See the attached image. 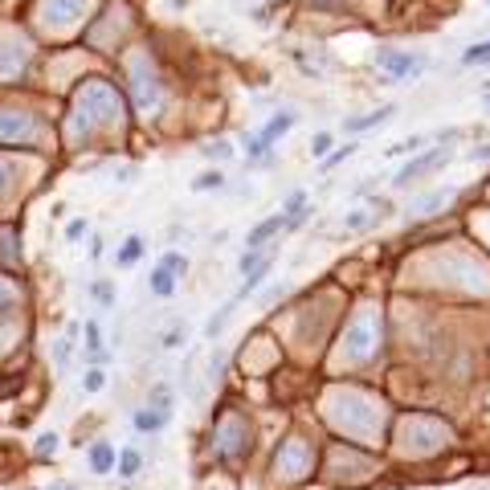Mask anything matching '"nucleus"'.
Segmentation results:
<instances>
[{"mask_svg": "<svg viewBox=\"0 0 490 490\" xmlns=\"http://www.w3.org/2000/svg\"><path fill=\"white\" fill-rule=\"evenodd\" d=\"M376 66H380L384 78H393V82H408V78H417V74L425 70V57H421V53H404V49L384 45V49H376Z\"/></svg>", "mask_w": 490, "mask_h": 490, "instance_id": "1", "label": "nucleus"}, {"mask_svg": "<svg viewBox=\"0 0 490 490\" xmlns=\"http://www.w3.org/2000/svg\"><path fill=\"white\" fill-rule=\"evenodd\" d=\"M449 160H453V151H449L446 143H442V147H433V151H417V156L404 164L401 172L393 176V188H408L413 180H421V176H429V172H437V168H446Z\"/></svg>", "mask_w": 490, "mask_h": 490, "instance_id": "2", "label": "nucleus"}, {"mask_svg": "<svg viewBox=\"0 0 490 490\" xmlns=\"http://www.w3.org/2000/svg\"><path fill=\"white\" fill-rule=\"evenodd\" d=\"M286 229V213H278V217H266V221H258L249 233H245V249H262L270 237H278Z\"/></svg>", "mask_w": 490, "mask_h": 490, "instance_id": "3", "label": "nucleus"}, {"mask_svg": "<svg viewBox=\"0 0 490 490\" xmlns=\"http://www.w3.org/2000/svg\"><path fill=\"white\" fill-rule=\"evenodd\" d=\"M453 196H458V188H433V192L417 196V200L408 205V213H413V217H429L433 209H442V205H449Z\"/></svg>", "mask_w": 490, "mask_h": 490, "instance_id": "4", "label": "nucleus"}, {"mask_svg": "<svg viewBox=\"0 0 490 490\" xmlns=\"http://www.w3.org/2000/svg\"><path fill=\"white\" fill-rule=\"evenodd\" d=\"M393 115H397V106H380V111H372V115H359V119H348V123H343V131H352V135L376 131V127H384V123H388Z\"/></svg>", "mask_w": 490, "mask_h": 490, "instance_id": "5", "label": "nucleus"}, {"mask_svg": "<svg viewBox=\"0 0 490 490\" xmlns=\"http://www.w3.org/2000/svg\"><path fill=\"white\" fill-rule=\"evenodd\" d=\"M86 462H90L94 474H111V470H115V446H111V442H94L90 453H86Z\"/></svg>", "mask_w": 490, "mask_h": 490, "instance_id": "6", "label": "nucleus"}, {"mask_svg": "<svg viewBox=\"0 0 490 490\" xmlns=\"http://www.w3.org/2000/svg\"><path fill=\"white\" fill-rule=\"evenodd\" d=\"M290 127H294V115H290V111H282V115H274V119H270L266 127H262V139H266L270 147H274V143H278V139H282V135L290 131Z\"/></svg>", "mask_w": 490, "mask_h": 490, "instance_id": "7", "label": "nucleus"}, {"mask_svg": "<svg viewBox=\"0 0 490 490\" xmlns=\"http://www.w3.org/2000/svg\"><path fill=\"white\" fill-rule=\"evenodd\" d=\"M168 425V413L164 408H139L135 413V429H143V433H160Z\"/></svg>", "mask_w": 490, "mask_h": 490, "instance_id": "8", "label": "nucleus"}, {"mask_svg": "<svg viewBox=\"0 0 490 490\" xmlns=\"http://www.w3.org/2000/svg\"><path fill=\"white\" fill-rule=\"evenodd\" d=\"M147 286H151V294H156V299H172V294H176V278H172V274H168L164 266H156V270H151Z\"/></svg>", "mask_w": 490, "mask_h": 490, "instance_id": "9", "label": "nucleus"}, {"mask_svg": "<svg viewBox=\"0 0 490 490\" xmlns=\"http://www.w3.org/2000/svg\"><path fill=\"white\" fill-rule=\"evenodd\" d=\"M143 249H147V241H143L139 233H131V237L123 241V249H119V258H115V262H119V266H135V262L143 258Z\"/></svg>", "mask_w": 490, "mask_h": 490, "instance_id": "10", "label": "nucleus"}, {"mask_svg": "<svg viewBox=\"0 0 490 490\" xmlns=\"http://www.w3.org/2000/svg\"><path fill=\"white\" fill-rule=\"evenodd\" d=\"M233 311H237V303L229 299V303H225L221 311H217V314H213V319H209V323H205V335H209V339H217V335H221V331H225V323L233 319Z\"/></svg>", "mask_w": 490, "mask_h": 490, "instance_id": "11", "label": "nucleus"}, {"mask_svg": "<svg viewBox=\"0 0 490 490\" xmlns=\"http://www.w3.org/2000/svg\"><path fill=\"white\" fill-rule=\"evenodd\" d=\"M225 188V176L213 168V172H200V176L192 180V192H221Z\"/></svg>", "mask_w": 490, "mask_h": 490, "instance_id": "12", "label": "nucleus"}, {"mask_svg": "<svg viewBox=\"0 0 490 490\" xmlns=\"http://www.w3.org/2000/svg\"><path fill=\"white\" fill-rule=\"evenodd\" d=\"M425 143H429V135H408V139H401V143L388 147V156H417Z\"/></svg>", "mask_w": 490, "mask_h": 490, "instance_id": "13", "label": "nucleus"}, {"mask_svg": "<svg viewBox=\"0 0 490 490\" xmlns=\"http://www.w3.org/2000/svg\"><path fill=\"white\" fill-rule=\"evenodd\" d=\"M139 466H143V458H139L135 449H123V453H119V478H135Z\"/></svg>", "mask_w": 490, "mask_h": 490, "instance_id": "14", "label": "nucleus"}, {"mask_svg": "<svg viewBox=\"0 0 490 490\" xmlns=\"http://www.w3.org/2000/svg\"><path fill=\"white\" fill-rule=\"evenodd\" d=\"M462 62H466V66H490V41L470 45V49L462 53Z\"/></svg>", "mask_w": 490, "mask_h": 490, "instance_id": "15", "label": "nucleus"}, {"mask_svg": "<svg viewBox=\"0 0 490 490\" xmlns=\"http://www.w3.org/2000/svg\"><path fill=\"white\" fill-rule=\"evenodd\" d=\"M160 266L168 270L172 278H180V274L188 270V258H184V254H164V258H160Z\"/></svg>", "mask_w": 490, "mask_h": 490, "instance_id": "16", "label": "nucleus"}, {"mask_svg": "<svg viewBox=\"0 0 490 490\" xmlns=\"http://www.w3.org/2000/svg\"><path fill=\"white\" fill-rule=\"evenodd\" d=\"M33 453H37V458H53V453H57V433H41L37 446H33Z\"/></svg>", "mask_w": 490, "mask_h": 490, "instance_id": "17", "label": "nucleus"}, {"mask_svg": "<svg viewBox=\"0 0 490 490\" xmlns=\"http://www.w3.org/2000/svg\"><path fill=\"white\" fill-rule=\"evenodd\" d=\"M102 384H106V372H102V368H90L82 388H86V393H102Z\"/></svg>", "mask_w": 490, "mask_h": 490, "instance_id": "18", "label": "nucleus"}, {"mask_svg": "<svg viewBox=\"0 0 490 490\" xmlns=\"http://www.w3.org/2000/svg\"><path fill=\"white\" fill-rule=\"evenodd\" d=\"M352 156H356V143H343L339 151H331V156L323 160V168H335V164H343V160H352Z\"/></svg>", "mask_w": 490, "mask_h": 490, "instance_id": "19", "label": "nucleus"}, {"mask_svg": "<svg viewBox=\"0 0 490 490\" xmlns=\"http://www.w3.org/2000/svg\"><path fill=\"white\" fill-rule=\"evenodd\" d=\"M311 156H319V160H327V156H331V135H327V131H319L311 139Z\"/></svg>", "mask_w": 490, "mask_h": 490, "instance_id": "20", "label": "nucleus"}, {"mask_svg": "<svg viewBox=\"0 0 490 490\" xmlns=\"http://www.w3.org/2000/svg\"><path fill=\"white\" fill-rule=\"evenodd\" d=\"M86 348H90V356H98V352H102V331H98V323H94V319L86 323Z\"/></svg>", "mask_w": 490, "mask_h": 490, "instance_id": "21", "label": "nucleus"}, {"mask_svg": "<svg viewBox=\"0 0 490 490\" xmlns=\"http://www.w3.org/2000/svg\"><path fill=\"white\" fill-rule=\"evenodd\" d=\"M205 156H209V160H229V156H233V147H229V139H217V143H209V147H205Z\"/></svg>", "mask_w": 490, "mask_h": 490, "instance_id": "22", "label": "nucleus"}, {"mask_svg": "<svg viewBox=\"0 0 490 490\" xmlns=\"http://www.w3.org/2000/svg\"><path fill=\"white\" fill-rule=\"evenodd\" d=\"M94 299H98L102 307H106V303H115V286H111V282H94Z\"/></svg>", "mask_w": 490, "mask_h": 490, "instance_id": "23", "label": "nucleus"}, {"mask_svg": "<svg viewBox=\"0 0 490 490\" xmlns=\"http://www.w3.org/2000/svg\"><path fill=\"white\" fill-rule=\"evenodd\" d=\"M466 160H470V164H490V143H482V147H470V151H466Z\"/></svg>", "mask_w": 490, "mask_h": 490, "instance_id": "24", "label": "nucleus"}, {"mask_svg": "<svg viewBox=\"0 0 490 490\" xmlns=\"http://www.w3.org/2000/svg\"><path fill=\"white\" fill-rule=\"evenodd\" d=\"M86 229H90L86 221H70V225H66V237H70V241H78V237H86Z\"/></svg>", "mask_w": 490, "mask_h": 490, "instance_id": "25", "label": "nucleus"}, {"mask_svg": "<svg viewBox=\"0 0 490 490\" xmlns=\"http://www.w3.org/2000/svg\"><path fill=\"white\" fill-rule=\"evenodd\" d=\"M184 343V327H172L168 335H164V348H180Z\"/></svg>", "mask_w": 490, "mask_h": 490, "instance_id": "26", "label": "nucleus"}, {"mask_svg": "<svg viewBox=\"0 0 490 490\" xmlns=\"http://www.w3.org/2000/svg\"><path fill=\"white\" fill-rule=\"evenodd\" d=\"M49 490H78V487H70V482H53Z\"/></svg>", "mask_w": 490, "mask_h": 490, "instance_id": "27", "label": "nucleus"}, {"mask_svg": "<svg viewBox=\"0 0 490 490\" xmlns=\"http://www.w3.org/2000/svg\"><path fill=\"white\" fill-rule=\"evenodd\" d=\"M482 102H487V111H490V94H487V98H482Z\"/></svg>", "mask_w": 490, "mask_h": 490, "instance_id": "28", "label": "nucleus"}, {"mask_svg": "<svg viewBox=\"0 0 490 490\" xmlns=\"http://www.w3.org/2000/svg\"><path fill=\"white\" fill-rule=\"evenodd\" d=\"M487 4H490V0H487Z\"/></svg>", "mask_w": 490, "mask_h": 490, "instance_id": "29", "label": "nucleus"}]
</instances>
